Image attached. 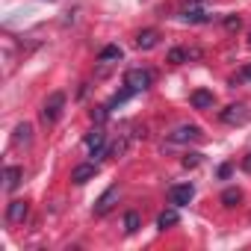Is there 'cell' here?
<instances>
[{
	"label": "cell",
	"instance_id": "obj_1",
	"mask_svg": "<svg viewBox=\"0 0 251 251\" xmlns=\"http://www.w3.org/2000/svg\"><path fill=\"white\" fill-rule=\"evenodd\" d=\"M62 106H65V95H62V92H53V95H48V100H45V106H42V121H45V124H53V121H59V115H62Z\"/></svg>",
	"mask_w": 251,
	"mask_h": 251
},
{
	"label": "cell",
	"instance_id": "obj_2",
	"mask_svg": "<svg viewBox=\"0 0 251 251\" xmlns=\"http://www.w3.org/2000/svg\"><path fill=\"white\" fill-rule=\"evenodd\" d=\"M151 83H154V74L148 68H130L127 74H124V86L133 89V92H145Z\"/></svg>",
	"mask_w": 251,
	"mask_h": 251
},
{
	"label": "cell",
	"instance_id": "obj_3",
	"mask_svg": "<svg viewBox=\"0 0 251 251\" xmlns=\"http://www.w3.org/2000/svg\"><path fill=\"white\" fill-rule=\"evenodd\" d=\"M195 139H201V127H198V124H180V127H175L169 133V142H175V145L195 142Z\"/></svg>",
	"mask_w": 251,
	"mask_h": 251
},
{
	"label": "cell",
	"instance_id": "obj_4",
	"mask_svg": "<svg viewBox=\"0 0 251 251\" xmlns=\"http://www.w3.org/2000/svg\"><path fill=\"white\" fill-rule=\"evenodd\" d=\"M248 118H251V109L245 103H233V106L222 109V121L225 124H245Z\"/></svg>",
	"mask_w": 251,
	"mask_h": 251
},
{
	"label": "cell",
	"instance_id": "obj_5",
	"mask_svg": "<svg viewBox=\"0 0 251 251\" xmlns=\"http://www.w3.org/2000/svg\"><path fill=\"white\" fill-rule=\"evenodd\" d=\"M169 198H172L175 207H186V204L195 198V186H192V183H177V186L169 189Z\"/></svg>",
	"mask_w": 251,
	"mask_h": 251
},
{
	"label": "cell",
	"instance_id": "obj_6",
	"mask_svg": "<svg viewBox=\"0 0 251 251\" xmlns=\"http://www.w3.org/2000/svg\"><path fill=\"white\" fill-rule=\"evenodd\" d=\"M86 148L92 151V157H95V160L106 157V136H103L100 130H92V133L86 136Z\"/></svg>",
	"mask_w": 251,
	"mask_h": 251
},
{
	"label": "cell",
	"instance_id": "obj_7",
	"mask_svg": "<svg viewBox=\"0 0 251 251\" xmlns=\"http://www.w3.org/2000/svg\"><path fill=\"white\" fill-rule=\"evenodd\" d=\"M115 201H118V186H109V189L95 201V216H106V213L115 207Z\"/></svg>",
	"mask_w": 251,
	"mask_h": 251
},
{
	"label": "cell",
	"instance_id": "obj_8",
	"mask_svg": "<svg viewBox=\"0 0 251 251\" xmlns=\"http://www.w3.org/2000/svg\"><path fill=\"white\" fill-rule=\"evenodd\" d=\"M27 216H30V204H27V201H21V198L9 201V207H6V219H9L12 225H21Z\"/></svg>",
	"mask_w": 251,
	"mask_h": 251
},
{
	"label": "cell",
	"instance_id": "obj_9",
	"mask_svg": "<svg viewBox=\"0 0 251 251\" xmlns=\"http://www.w3.org/2000/svg\"><path fill=\"white\" fill-rule=\"evenodd\" d=\"M189 103H192L195 109H213L216 98H213V92H210V89H195V92L189 95Z\"/></svg>",
	"mask_w": 251,
	"mask_h": 251
},
{
	"label": "cell",
	"instance_id": "obj_10",
	"mask_svg": "<svg viewBox=\"0 0 251 251\" xmlns=\"http://www.w3.org/2000/svg\"><path fill=\"white\" fill-rule=\"evenodd\" d=\"M95 175H98V166H95V163H83V166H74L71 180H74L77 186H83V183H89Z\"/></svg>",
	"mask_w": 251,
	"mask_h": 251
},
{
	"label": "cell",
	"instance_id": "obj_11",
	"mask_svg": "<svg viewBox=\"0 0 251 251\" xmlns=\"http://www.w3.org/2000/svg\"><path fill=\"white\" fill-rule=\"evenodd\" d=\"M21 177H24V172H21L18 166H9V169L3 172V189H6V192H15V189L21 186Z\"/></svg>",
	"mask_w": 251,
	"mask_h": 251
},
{
	"label": "cell",
	"instance_id": "obj_12",
	"mask_svg": "<svg viewBox=\"0 0 251 251\" xmlns=\"http://www.w3.org/2000/svg\"><path fill=\"white\" fill-rule=\"evenodd\" d=\"M157 42H160V33L157 30H142L136 36V48L139 50H151V48H157Z\"/></svg>",
	"mask_w": 251,
	"mask_h": 251
},
{
	"label": "cell",
	"instance_id": "obj_13",
	"mask_svg": "<svg viewBox=\"0 0 251 251\" xmlns=\"http://www.w3.org/2000/svg\"><path fill=\"white\" fill-rule=\"evenodd\" d=\"M124 53H121V48L118 45H106L100 53H98V62H103V65H112V62H118Z\"/></svg>",
	"mask_w": 251,
	"mask_h": 251
},
{
	"label": "cell",
	"instance_id": "obj_14",
	"mask_svg": "<svg viewBox=\"0 0 251 251\" xmlns=\"http://www.w3.org/2000/svg\"><path fill=\"white\" fill-rule=\"evenodd\" d=\"M183 21L186 24H207V21H213V15L204 12V9H186L183 12Z\"/></svg>",
	"mask_w": 251,
	"mask_h": 251
},
{
	"label": "cell",
	"instance_id": "obj_15",
	"mask_svg": "<svg viewBox=\"0 0 251 251\" xmlns=\"http://www.w3.org/2000/svg\"><path fill=\"white\" fill-rule=\"evenodd\" d=\"M177 222H180L177 210H163V213L157 216V227H160V230H166V227H175Z\"/></svg>",
	"mask_w": 251,
	"mask_h": 251
},
{
	"label": "cell",
	"instance_id": "obj_16",
	"mask_svg": "<svg viewBox=\"0 0 251 251\" xmlns=\"http://www.w3.org/2000/svg\"><path fill=\"white\" fill-rule=\"evenodd\" d=\"M30 142H33V127L24 121V124L15 127V145H30Z\"/></svg>",
	"mask_w": 251,
	"mask_h": 251
},
{
	"label": "cell",
	"instance_id": "obj_17",
	"mask_svg": "<svg viewBox=\"0 0 251 251\" xmlns=\"http://www.w3.org/2000/svg\"><path fill=\"white\" fill-rule=\"evenodd\" d=\"M239 201H242V192H239L236 186H230V189L222 192V204H225V207H236Z\"/></svg>",
	"mask_w": 251,
	"mask_h": 251
},
{
	"label": "cell",
	"instance_id": "obj_18",
	"mask_svg": "<svg viewBox=\"0 0 251 251\" xmlns=\"http://www.w3.org/2000/svg\"><path fill=\"white\" fill-rule=\"evenodd\" d=\"M142 227V219H139V213H127V216H124V230H127V233H136Z\"/></svg>",
	"mask_w": 251,
	"mask_h": 251
},
{
	"label": "cell",
	"instance_id": "obj_19",
	"mask_svg": "<svg viewBox=\"0 0 251 251\" xmlns=\"http://www.w3.org/2000/svg\"><path fill=\"white\" fill-rule=\"evenodd\" d=\"M183 59H189V56H186V50H183V48H175V50H169V62H175V65H180V62H183Z\"/></svg>",
	"mask_w": 251,
	"mask_h": 251
},
{
	"label": "cell",
	"instance_id": "obj_20",
	"mask_svg": "<svg viewBox=\"0 0 251 251\" xmlns=\"http://www.w3.org/2000/svg\"><path fill=\"white\" fill-rule=\"evenodd\" d=\"M106 112H109V106H95V109H92V121H98V124H100V121L106 118Z\"/></svg>",
	"mask_w": 251,
	"mask_h": 251
},
{
	"label": "cell",
	"instance_id": "obj_21",
	"mask_svg": "<svg viewBox=\"0 0 251 251\" xmlns=\"http://www.w3.org/2000/svg\"><path fill=\"white\" fill-rule=\"evenodd\" d=\"M183 166H186V169L201 166V154H186V157H183Z\"/></svg>",
	"mask_w": 251,
	"mask_h": 251
},
{
	"label": "cell",
	"instance_id": "obj_22",
	"mask_svg": "<svg viewBox=\"0 0 251 251\" xmlns=\"http://www.w3.org/2000/svg\"><path fill=\"white\" fill-rule=\"evenodd\" d=\"M225 27L227 30H239V18H225Z\"/></svg>",
	"mask_w": 251,
	"mask_h": 251
},
{
	"label": "cell",
	"instance_id": "obj_23",
	"mask_svg": "<svg viewBox=\"0 0 251 251\" xmlns=\"http://www.w3.org/2000/svg\"><path fill=\"white\" fill-rule=\"evenodd\" d=\"M242 169H245V172H251V154H248V157L242 160Z\"/></svg>",
	"mask_w": 251,
	"mask_h": 251
},
{
	"label": "cell",
	"instance_id": "obj_24",
	"mask_svg": "<svg viewBox=\"0 0 251 251\" xmlns=\"http://www.w3.org/2000/svg\"><path fill=\"white\" fill-rule=\"evenodd\" d=\"M242 77H245V80H251V65H248V68L242 71Z\"/></svg>",
	"mask_w": 251,
	"mask_h": 251
},
{
	"label": "cell",
	"instance_id": "obj_25",
	"mask_svg": "<svg viewBox=\"0 0 251 251\" xmlns=\"http://www.w3.org/2000/svg\"><path fill=\"white\" fill-rule=\"evenodd\" d=\"M248 45H251V36H248Z\"/></svg>",
	"mask_w": 251,
	"mask_h": 251
}]
</instances>
